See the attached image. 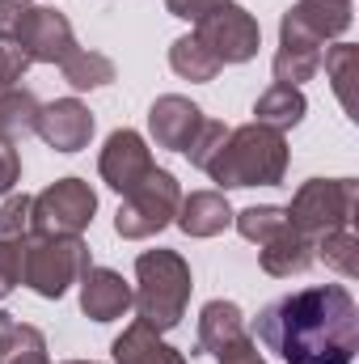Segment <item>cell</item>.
<instances>
[{"label":"cell","mask_w":359,"mask_h":364,"mask_svg":"<svg viewBox=\"0 0 359 364\" xmlns=\"http://www.w3.org/2000/svg\"><path fill=\"white\" fill-rule=\"evenodd\" d=\"M254 339L283 364H355L359 305L343 284H313L270 301Z\"/></svg>","instance_id":"6da1fadb"},{"label":"cell","mask_w":359,"mask_h":364,"mask_svg":"<svg viewBox=\"0 0 359 364\" xmlns=\"http://www.w3.org/2000/svg\"><path fill=\"white\" fill-rule=\"evenodd\" d=\"M317 259H326V267H334L338 275L355 279L359 275V237H355V229H334V233L317 237Z\"/></svg>","instance_id":"d4e9b609"},{"label":"cell","mask_w":359,"mask_h":364,"mask_svg":"<svg viewBox=\"0 0 359 364\" xmlns=\"http://www.w3.org/2000/svg\"><path fill=\"white\" fill-rule=\"evenodd\" d=\"M97 191L85 178H60L30 199V233L51 237H81L93 225Z\"/></svg>","instance_id":"ba28073f"},{"label":"cell","mask_w":359,"mask_h":364,"mask_svg":"<svg viewBox=\"0 0 359 364\" xmlns=\"http://www.w3.org/2000/svg\"><path fill=\"white\" fill-rule=\"evenodd\" d=\"M34 136L55 153H81L93 140V110L77 97H55L38 110Z\"/></svg>","instance_id":"7c38bea8"},{"label":"cell","mask_w":359,"mask_h":364,"mask_svg":"<svg viewBox=\"0 0 359 364\" xmlns=\"http://www.w3.org/2000/svg\"><path fill=\"white\" fill-rule=\"evenodd\" d=\"M220 191H241V186H279L287 174V140L283 132L245 123L228 127V140L203 170Z\"/></svg>","instance_id":"7a4b0ae2"},{"label":"cell","mask_w":359,"mask_h":364,"mask_svg":"<svg viewBox=\"0 0 359 364\" xmlns=\"http://www.w3.org/2000/svg\"><path fill=\"white\" fill-rule=\"evenodd\" d=\"M30 199L34 195H9L0 203V237H26L30 233Z\"/></svg>","instance_id":"f1b7e54d"},{"label":"cell","mask_w":359,"mask_h":364,"mask_svg":"<svg viewBox=\"0 0 359 364\" xmlns=\"http://www.w3.org/2000/svg\"><path fill=\"white\" fill-rule=\"evenodd\" d=\"M153 170L157 166H153V153H148V144H144L140 132H131V127L110 132V140H106V149L97 157V174H101V182L110 191L127 195L136 182H144Z\"/></svg>","instance_id":"8fae6325"},{"label":"cell","mask_w":359,"mask_h":364,"mask_svg":"<svg viewBox=\"0 0 359 364\" xmlns=\"http://www.w3.org/2000/svg\"><path fill=\"white\" fill-rule=\"evenodd\" d=\"M21 246L26 237H0V301L21 284Z\"/></svg>","instance_id":"f546056e"},{"label":"cell","mask_w":359,"mask_h":364,"mask_svg":"<svg viewBox=\"0 0 359 364\" xmlns=\"http://www.w3.org/2000/svg\"><path fill=\"white\" fill-rule=\"evenodd\" d=\"M355 199H359V182L355 178H309L292 203L283 208L287 212V225L304 237H326L334 229H351L355 225Z\"/></svg>","instance_id":"8992f818"},{"label":"cell","mask_w":359,"mask_h":364,"mask_svg":"<svg viewBox=\"0 0 359 364\" xmlns=\"http://www.w3.org/2000/svg\"><path fill=\"white\" fill-rule=\"evenodd\" d=\"M190 263L182 259L178 250H144L136 259V314L144 326H153L157 335L174 331L182 318H186V305H190Z\"/></svg>","instance_id":"3957f363"},{"label":"cell","mask_w":359,"mask_h":364,"mask_svg":"<svg viewBox=\"0 0 359 364\" xmlns=\"http://www.w3.org/2000/svg\"><path fill=\"white\" fill-rule=\"evenodd\" d=\"M21 178V157H17V144L13 140H0V195H9Z\"/></svg>","instance_id":"d6a6232c"},{"label":"cell","mask_w":359,"mask_h":364,"mask_svg":"<svg viewBox=\"0 0 359 364\" xmlns=\"http://www.w3.org/2000/svg\"><path fill=\"white\" fill-rule=\"evenodd\" d=\"M275 85H304V81H313L317 77V68H321V51H296V47H279L275 51Z\"/></svg>","instance_id":"484cf974"},{"label":"cell","mask_w":359,"mask_h":364,"mask_svg":"<svg viewBox=\"0 0 359 364\" xmlns=\"http://www.w3.org/2000/svg\"><path fill=\"white\" fill-rule=\"evenodd\" d=\"M237 335H245V318L233 301H207L199 314V352H220L224 343H233Z\"/></svg>","instance_id":"ffe728a7"},{"label":"cell","mask_w":359,"mask_h":364,"mask_svg":"<svg viewBox=\"0 0 359 364\" xmlns=\"http://www.w3.org/2000/svg\"><path fill=\"white\" fill-rule=\"evenodd\" d=\"M60 73H64V81H68L72 90H101V85L114 81V64H110L101 51H85V47H77V51L60 64Z\"/></svg>","instance_id":"7402d4cb"},{"label":"cell","mask_w":359,"mask_h":364,"mask_svg":"<svg viewBox=\"0 0 359 364\" xmlns=\"http://www.w3.org/2000/svg\"><path fill=\"white\" fill-rule=\"evenodd\" d=\"M194 38L211 51V60L224 68V64H250L263 47V30L254 21V13H245L241 4H220L211 9L207 17L194 21Z\"/></svg>","instance_id":"9c48e42d"},{"label":"cell","mask_w":359,"mask_h":364,"mask_svg":"<svg viewBox=\"0 0 359 364\" xmlns=\"http://www.w3.org/2000/svg\"><path fill=\"white\" fill-rule=\"evenodd\" d=\"M0 364H51L47 335L17 314H0Z\"/></svg>","instance_id":"ac0fdd59"},{"label":"cell","mask_w":359,"mask_h":364,"mask_svg":"<svg viewBox=\"0 0 359 364\" xmlns=\"http://www.w3.org/2000/svg\"><path fill=\"white\" fill-rule=\"evenodd\" d=\"M131 301H136L131 284L118 272H110V267H89L85 279H81V309H85V318H93V322L123 318L131 309Z\"/></svg>","instance_id":"5bb4252c"},{"label":"cell","mask_w":359,"mask_h":364,"mask_svg":"<svg viewBox=\"0 0 359 364\" xmlns=\"http://www.w3.org/2000/svg\"><path fill=\"white\" fill-rule=\"evenodd\" d=\"M224 140H228V127H224L220 119H203L199 136H194V140H190V149H186V161H190V166H199V170H207Z\"/></svg>","instance_id":"4316f807"},{"label":"cell","mask_w":359,"mask_h":364,"mask_svg":"<svg viewBox=\"0 0 359 364\" xmlns=\"http://www.w3.org/2000/svg\"><path fill=\"white\" fill-rule=\"evenodd\" d=\"M199 127H203V110H199L190 97H182V93H165V97H157L153 110H148V132H153L157 149L186 153L190 140L199 136Z\"/></svg>","instance_id":"4fadbf2b"},{"label":"cell","mask_w":359,"mask_h":364,"mask_svg":"<svg viewBox=\"0 0 359 364\" xmlns=\"http://www.w3.org/2000/svg\"><path fill=\"white\" fill-rule=\"evenodd\" d=\"M351 64H355V47L351 43H338L330 55H326V73H330V81H334V93H338V102L351 110Z\"/></svg>","instance_id":"83f0119b"},{"label":"cell","mask_w":359,"mask_h":364,"mask_svg":"<svg viewBox=\"0 0 359 364\" xmlns=\"http://www.w3.org/2000/svg\"><path fill=\"white\" fill-rule=\"evenodd\" d=\"M110 352H114V364H190L178 348H170V343H165L153 326H144L140 318L110 343Z\"/></svg>","instance_id":"e0dca14e"},{"label":"cell","mask_w":359,"mask_h":364,"mask_svg":"<svg viewBox=\"0 0 359 364\" xmlns=\"http://www.w3.org/2000/svg\"><path fill=\"white\" fill-rule=\"evenodd\" d=\"M170 68L178 73L182 81H194V85L216 81V73H220V64L211 60V51H207L194 34H186V38H178V43L170 47Z\"/></svg>","instance_id":"44dd1931"},{"label":"cell","mask_w":359,"mask_h":364,"mask_svg":"<svg viewBox=\"0 0 359 364\" xmlns=\"http://www.w3.org/2000/svg\"><path fill=\"white\" fill-rule=\"evenodd\" d=\"M30 73V60L17 51V47H9V43H0V93L4 90H17V81Z\"/></svg>","instance_id":"1f68e13d"},{"label":"cell","mask_w":359,"mask_h":364,"mask_svg":"<svg viewBox=\"0 0 359 364\" xmlns=\"http://www.w3.org/2000/svg\"><path fill=\"white\" fill-rule=\"evenodd\" d=\"M0 43L17 47L30 64H64L77 51L72 21L34 0H0Z\"/></svg>","instance_id":"277c9868"},{"label":"cell","mask_w":359,"mask_h":364,"mask_svg":"<svg viewBox=\"0 0 359 364\" xmlns=\"http://www.w3.org/2000/svg\"><path fill=\"white\" fill-rule=\"evenodd\" d=\"M351 21H355L351 0H300L279 21V47L321 51L326 43L343 38L351 30Z\"/></svg>","instance_id":"30bf717a"},{"label":"cell","mask_w":359,"mask_h":364,"mask_svg":"<svg viewBox=\"0 0 359 364\" xmlns=\"http://www.w3.org/2000/svg\"><path fill=\"white\" fill-rule=\"evenodd\" d=\"M258 263H263V272L275 275V279L304 275L313 263H317V242H313V237H304V233H296V229L287 225L279 237H270L267 246L258 250Z\"/></svg>","instance_id":"2e32d148"},{"label":"cell","mask_w":359,"mask_h":364,"mask_svg":"<svg viewBox=\"0 0 359 364\" xmlns=\"http://www.w3.org/2000/svg\"><path fill=\"white\" fill-rule=\"evenodd\" d=\"M220 4H228V0H165V9L182 17V21H199V17H207L211 9H220Z\"/></svg>","instance_id":"836d02e7"},{"label":"cell","mask_w":359,"mask_h":364,"mask_svg":"<svg viewBox=\"0 0 359 364\" xmlns=\"http://www.w3.org/2000/svg\"><path fill=\"white\" fill-rule=\"evenodd\" d=\"M174 225L186 237H216L233 225V208L220 191H190V195H182Z\"/></svg>","instance_id":"9a60e30c"},{"label":"cell","mask_w":359,"mask_h":364,"mask_svg":"<svg viewBox=\"0 0 359 364\" xmlns=\"http://www.w3.org/2000/svg\"><path fill=\"white\" fill-rule=\"evenodd\" d=\"M64 364H97V360H64Z\"/></svg>","instance_id":"e575fe53"},{"label":"cell","mask_w":359,"mask_h":364,"mask_svg":"<svg viewBox=\"0 0 359 364\" xmlns=\"http://www.w3.org/2000/svg\"><path fill=\"white\" fill-rule=\"evenodd\" d=\"M93 267L85 237H51V233H26L21 246V284L34 288L47 301H60L72 284H81Z\"/></svg>","instance_id":"5b68a950"},{"label":"cell","mask_w":359,"mask_h":364,"mask_svg":"<svg viewBox=\"0 0 359 364\" xmlns=\"http://www.w3.org/2000/svg\"><path fill=\"white\" fill-rule=\"evenodd\" d=\"M233 225H237V233H241L245 242L267 246L270 237H279V233L287 229V212L275 208V203H254V208L233 212Z\"/></svg>","instance_id":"cb8c5ba5"},{"label":"cell","mask_w":359,"mask_h":364,"mask_svg":"<svg viewBox=\"0 0 359 364\" xmlns=\"http://www.w3.org/2000/svg\"><path fill=\"white\" fill-rule=\"evenodd\" d=\"M216 364H267V360H263V352H258V339L245 331V335H237L233 343H224V348L216 352Z\"/></svg>","instance_id":"4dcf8cb0"},{"label":"cell","mask_w":359,"mask_h":364,"mask_svg":"<svg viewBox=\"0 0 359 364\" xmlns=\"http://www.w3.org/2000/svg\"><path fill=\"white\" fill-rule=\"evenodd\" d=\"M182 203V186L170 170H153L144 182H136L118 212H114V233L123 242H144V237H157L165 225H174Z\"/></svg>","instance_id":"52a82bcc"},{"label":"cell","mask_w":359,"mask_h":364,"mask_svg":"<svg viewBox=\"0 0 359 364\" xmlns=\"http://www.w3.org/2000/svg\"><path fill=\"white\" fill-rule=\"evenodd\" d=\"M43 102L30 90H4L0 93V140H17L26 132H34Z\"/></svg>","instance_id":"603a6c76"},{"label":"cell","mask_w":359,"mask_h":364,"mask_svg":"<svg viewBox=\"0 0 359 364\" xmlns=\"http://www.w3.org/2000/svg\"><path fill=\"white\" fill-rule=\"evenodd\" d=\"M304 114H309V102H304V93L296 90V85H270V90L258 93V102H254V123L275 127V132L296 127Z\"/></svg>","instance_id":"d6986e66"}]
</instances>
